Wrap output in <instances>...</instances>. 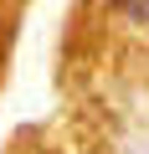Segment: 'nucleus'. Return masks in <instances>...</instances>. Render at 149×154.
<instances>
[{
	"mask_svg": "<svg viewBox=\"0 0 149 154\" xmlns=\"http://www.w3.org/2000/svg\"><path fill=\"white\" fill-rule=\"evenodd\" d=\"M103 16L113 26H129V31H149V0H98Z\"/></svg>",
	"mask_w": 149,
	"mask_h": 154,
	"instance_id": "f257e3e1",
	"label": "nucleus"
}]
</instances>
